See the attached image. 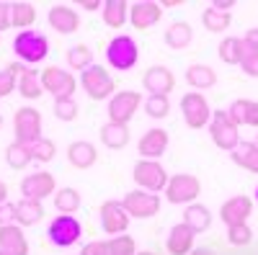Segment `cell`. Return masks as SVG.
Segmentation results:
<instances>
[{"label": "cell", "instance_id": "28", "mask_svg": "<svg viewBox=\"0 0 258 255\" xmlns=\"http://www.w3.org/2000/svg\"><path fill=\"white\" fill-rule=\"evenodd\" d=\"M41 217H44V206L41 201H31V199H21L16 204V222L21 227H31L36 224Z\"/></svg>", "mask_w": 258, "mask_h": 255}, {"label": "cell", "instance_id": "25", "mask_svg": "<svg viewBox=\"0 0 258 255\" xmlns=\"http://www.w3.org/2000/svg\"><path fill=\"white\" fill-rule=\"evenodd\" d=\"M230 116L235 124H248V126H258V101H248V98H238L230 106Z\"/></svg>", "mask_w": 258, "mask_h": 255}, {"label": "cell", "instance_id": "54", "mask_svg": "<svg viewBox=\"0 0 258 255\" xmlns=\"http://www.w3.org/2000/svg\"><path fill=\"white\" fill-rule=\"evenodd\" d=\"M255 142H258V139H255Z\"/></svg>", "mask_w": 258, "mask_h": 255}, {"label": "cell", "instance_id": "2", "mask_svg": "<svg viewBox=\"0 0 258 255\" xmlns=\"http://www.w3.org/2000/svg\"><path fill=\"white\" fill-rule=\"evenodd\" d=\"M209 134H212V142L220 147V150H235L240 144V132H238V124L232 121L230 111L220 109L212 114V121H209Z\"/></svg>", "mask_w": 258, "mask_h": 255}, {"label": "cell", "instance_id": "38", "mask_svg": "<svg viewBox=\"0 0 258 255\" xmlns=\"http://www.w3.org/2000/svg\"><path fill=\"white\" fill-rule=\"evenodd\" d=\"M11 21H13V26L18 29H31V24L36 21V8L31 3H13L11 8Z\"/></svg>", "mask_w": 258, "mask_h": 255}, {"label": "cell", "instance_id": "39", "mask_svg": "<svg viewBox=\"0 0 258 255\" xmlns=\"http://www.w3.org/2000/svg\"><path fill=\"white\" fill-rule=\"evenodd\" d=\"M202 21H204V29H207V31L220 34V31H225V29L230 26V13H222V11H217V8L209 6V8L202 13Z\"/></svg>", "mask_w": 258, "mask_h": 255}, {"label": "cell", "instance_id": "29", "mask_svg": "<svg viewBox=\"0 0 258 255\" xmlns=\"http://www.w3.org/2000/svg\"><path fill=\"white\" fill-rule=\"evenodd\" d=\"M186 82L194 85L197 93H199V91L212 88V85L217 82V72H214L212 67H207V65H191V67H186Z\"/></svg>", "mask_w": 258, "mask_h": 255}, {"label": "cell", "instance_id": "20", "mask_svg": "<svg viewBox=\"0 0 258 255\" xmlns=\"http://www.w3.org/2000/svg\"><path fill=\"white\" fill-rule=\"evenodd\" d=\"M0 255H29V242L18 224L0 227Z\"/></svg>", "mask_w": 258, "mask_h": 255}, {"label": "cell", "instance_id": "42", "mask_svg": "<svg viewBox=\"0 0 258 255\" xmlns=\"http://www.w3.org/2000/svg\"><path fill=\"white\" fill-rule=\"evenodd\" d=\"M54 116L62 121H75V116H78L75 98H54Z\"/></svg>", "mask_w": 258, "mask_h": 255}, {"label": "cell", "instance_id": "43", "mask_svg": "<svg viewBox=\"0 0 258 255\" xmlns=\"http://www.w3.org/2000/svg\"><path fill=\"white\" fill-rule=\"evenodd\" d=\"M227 240L235 245V247H243L253 240V229L243 222V224H235V227H227Z\"/></svg>", "mask_w": 258, "mask_h": 255}, {"label": "cell", "instance_id": "49", "mask_svg": "<svg viewBox=\"0 0 258 255\" xmlns=\"http://www.w3.org/2000/svg\"><path fill=\"white\" fill-rule=\"evenodd\" d=\"M80 6H83L85 11H98V8H103L101 3H96V0H85V3H83V0H80Z\"/></svg>", "mask_w": 258, "mask_h": 255}, {"label": "cell", "instance_id": "40", "mask_svg": "<svg viewBox=\"0 0 258 255\" xmlns=\"http://www.w3.org/2000/svg\"><path fill=\"white\" fill-rule=\"evenodd\" d=\"M145 114L150 119H165L170 114V101L168 96H147L145 98Z\"/></svg>", "mask_w": 258, "mask_h": 255}, {"label": "cell", "instance_id": "16", "mask_svg": "<svg viewBox=\"0 0 258 255\" xmlns=\"http://www.w3.org/2000/svg\"><path fill=\"white\" fill-rule=\"evenodd\" d=\"M142 82H145V88L150 91V96H168L170 91L176 88L173 72H170L168 67H163V65H153V67H150L145 72Z\"/></svg>", "mask_w": 258, "mask_h": 255}, {"label": "cell", "instance_id": "44", "mask_svg": "<svg viewBox=\"0 0 258 255\" xmlns=\"http://www.w3.org/2000/svg\"><path fill=\"white\" fill-rule=\"evenodd\" d=\"M240 70L250 77H258V49L253 47H245L243 41V57H240Z\"/></svg>", "mask_w": 258, "mask_h": 255}, {"label": "cell", "instance_id": "4", "mask_svg": "<svg viewBox=\"0 0 258 255\" xmlns=\"http://www.w3.org/2000/svg\"><path fill=\"white\" fill-rule=\"evenodd\" d=\"M13 134L21 144H34L41 139V114L34 106H21L13 114Z\"/></svg>", "mask_w": 258, "mask_h": 255}, {"label": "cell", "instance_id": "13", "mask_svg": "<svg viewBox=\"0 0 258 255\" xmlns=\"http://www.w3.org/2000/svg\"><path fill=\"white\" fill-rule=\"evenodd\" d=\"M142 103V96L137 91H119L111 96L109 101V119L116 121V124H126L129 119L135 116V111L140 109Z\"/></svg>", "mask_w": 258, "mask_h": 255}, {"label": "cell", "instance_id": "37", "mask_svg": "<svg viewBox=\"0 0 258 255\" xmlns=\"http://www.w3.org/2000/svg\"><path fill=\"white\" fill-rule=\"evenodd\" d=\"M21 72H24V65H21V62H13V65H8L6 70H0V98L18 91Z\"/></svg>", "mask_w": 258, "mask_h": 255}, {"label": "cell", "instance_id": "12", "mask_svg": "<svg viewBox=\"0 0 258 255\" xmlns=\"http://www.w3.org/2000/svg\"><path fill=\"white\" fill-rule=\"evenodd\" d=\"M41 88H44L47 93H52L54 98H73L75 93V77L62 70V67H47L44 72H41Z\"/></svg>", "mask_w": 258, "mask_h": 255}, {"label": "cell", "instance_id": "6", "mask_svg": "<svg viewBox=\"0 0 258 255\" xmlns=\"http://www.w3.org/2000/svg\"><path fill=\"white\" fill-rule=\"evenodd\" d=\"M199 178L191 176V173H176L168 178V186H165V199L170 204H191L194 199L199 196Z\"/></svg>", "mask_w": 258, "mask_h": 255}, {"label": "cell", "instance_id": "1", "mask_svg": "<svg viewBox=\"0 0 258 255\" xmlns=\"http://www.w3.org/2000/svg\"><path fill=\"white\" fill-rule=\"evenodd\" d=\"M106 59H109V65L119 72L124 70H132L140 59V49H137V41L132 36H114L109 41V47H106Z\"/></svg>", "mask_w": 258, "mask_h": 255}, {"label": "cell", "instance_id": "41", "mask_svg": "<svg viewBox=\"0 0 258 255\" xmlns=\"http://www.w3.org/2000/svg\"><path fill=\"white\" fill-rule=\"evenodd\" d=\"M54 152H57V147H54V142L47 139V137H41L39 142L31 144V155H34L36 162H49V160L54 157Z\"/></svg>", "mask_w": 258, "mask_h": 255}, {"label": "cell", "instance_id": "24", "mask_svg": "<svg viewBox=\"0 0 258 255\" xmlns=\"http://www.w3.org/2000/svg\"><path fill=\"white\" fill-rule=\"evenodd\" d=\"M98 137H101V142L109 147V150H121V147H126V142H129V126L109 121V124L101 126Z\"/></svg>", "mask_w": 258, "mask_h": 255}, {"label": "cell", "instance_id": "32", "mask_svg": "<svg viewBox=\"0 0 258 255\" xmlns=\"http://www.w3.org/2000/svg\"><path fill=\"white\" fill-rule=\"evenodd\" d=\"M41 75L34 70V67H24V72H21V77H18V93L24 96V98H29V101H34V98H39L41 96Z\"/></svg>", "mask_w": 258, "mask_h": 255}, {"label": "cell", "instance_id": "7", "mask_svg": "<svg viewBox=\"0 0 258 255\" xmlns=\"http://www.w3.org/2000/svg\"><path fill=\"white\" fill-rule=\"evenodd\" d=\"M47 235H49V242L57 245V247H70L80 240L83 235V227L80 222L73 217V214H59L52 219L49 229H47Z\"/></svg>", "mask_w": 258, "mask_h": 255}, {"label": "cell", "instance_id": "30", "mask_svg": "<svg viewBox=\"0 0 258 255\" xmlns=\"http://www.w3.org/2000/svg\"><path fill=\"white\" fill-rule=\"evenodd\" d=\"M232 160L250 173H258V142H240L232 150Z\"/></svg>", "mask_w": 258, "mask_h": 255}, {"label": "cell", "instance_id": "52", "mask_svg": "<svg viewBox=\"0 0 258 255\" xmlns=\"http://www.w3.org/2000/svg\"><path fill=\"white\" fill-rule=\"evenodd\" d=\"M255 201H258V186H255Z\"/></svg>", "mask_w": 258, "mask_h": 255}, {"label": "cell", "instance_id": "15", "mask_svg": "<svg viewBox=\"0 0 258 255\" xmlns=\"http://www.w3.org/2000/svg\"><path fill=\"white\" fill-rule=\"evenodd\" d=\"M135 247L137 245L129 235H119V237L103 240V242H88L80 250V255H137Z\"/></svg>", "mask_w": 258, "mask_h": 255}, {"label": "cell", "instance_id": "35", "mask_svg": "<svg viewBox=\"0 0 258 255\" xmlns=\"http://www.w3.org/2000/svg\"><path fill=\"white\" fill-rule=\"evenodd\" d=\"M68 65H70L73 70H80V72H85L88 67H93V52H91V47H85V44L70 47V49H68Z\"/></svg>", "mask_w": 258, "mask_h": 255}, {"label": "cell", "instance_id": "19", "mask_svg": "<svg viewBox=\"0 0 258 255\" xmlns=\"http://www.w3.org/2000/svg\"><path fill=\"white\" fill-rule=\"evenodd\" d=\"M250 211H253V201L248 196H232L220 206V217L227 227H235V224H243L250 217Z\"/></svg>", "mask_w": 258, "mask_h": 255}, {"label": "cell", "instance_id": "36", "mask_svg": "<svg viewBox=\"0 0 258 255\" xmlns=\"http://www.w3.org/2000/svg\"><path fill=\"white\" fill-rule=\"evenodd\" d=\"M54 206L59 209V214H75L80 209V194L75 188H59L54 194Z\"/></svg>", "mask_w": 258, "mask_h": 255}, {"label": "cell", "instance_id": "3", "mask_svg": "<svg viewBox=\"0 0 258 255\" xmlns=\"http://www.w3.org/2000/svg\"><path fill=\"white\" fill-rule=\"evenodd\" d=\"M13 52H16L18 59H24V62H41L47 57V52H49V39L41 31L26 29V31H21L13 39Z\"/></svg>", "mask_w": 258, "mask_h": 255}, {"label": "cell", "instance_id": "5", "mask_svg": "<svg viewBox=\"0 0 258 255\" xmlns=\"http://www.w3.org/2000/svg\"><path fill=\"white\" fill-rule=\"evenodd\" d=\"M132 178H135L137 186H142V191H147V194H160L168 186L165 167L158 160H140L132 170Z\"/></svg>", "mask_w": 258, "mask_h": 255}, {"label": "cell", "instance_id": "47", "mask_svg": "<svg viewBox=\"0 0 258 255\" xmlns=\"http://www.w3.org/2000/svg\"><path fill=\"white\" fill-rule=\"evenodd\" d=\"M243 41H245V47L258 49V29H248V31H245V36H243Z\"/></svg>", "mask_w": 258, "mask_h": 255}, {"label": "cell", "instance_id": "21", "mask_svg": "<svg viewBox=\"0 0 258 255\" xmlns=\"http://www.w3.org/2000/svg\"><path fill=\"white\" fill-rule=\"evenodd\" d=\"M47 21H49V26L54 31H59V34H73L80 26V16L70 6H52L49 13H47Z\"/></svg>", "mask_w": 258, "mask_h": 255}, {"label": "cell", "instance_id": "46", "mask_svg": "<svg viewBox=\"0 0 258 255\" xmlns=\"http://www.w3.org/2000/svg\"><path fill=\"white\" fill-rule=\"evenodd\" d=\"M11 8H13V3H0V34L13 26V21H11Z\"/></svg>", "mask_w": 258, "mask_h": 255}, {"label": "cell", "instance_id": "8", "mask_svg": "<svg viewBox=\"0 0 258 255\" xmlns=\"http://www.w3.org/2000/svg\"><path fill=\"white\" fill-rule=\"evenodd\" d=\"M181 114L186 119V126H191V129H202V126H207L212 121V109L209 103L202 93H186L181 98Z\"/></svg>", "mask_w": 258, "mask_h": 255}, {"label": "cell", "instance_id": "18", "mask_svg": "<svg viewBox=\"0 0 258 255\" xmlns=\"http://www.w3.org/2000/svg\"><path fill=\"white\" fill-rule=\"evenodd\" d=\"M137 150L142 155V160H158L165 150H168V132L155 126V129H147L142 137H140V144Z\"/></svg>", "mask_w": 258, "mask_h": 255}, {"label": "cell", "instance_id": "33", "mask_svg": "<svg viewBox=\"0 0 258 255\" xmlns=\"http://www.w3.org/2000/svg\"><path fill=\"white\" fill-rule=\"evenodd\" d=\"M217 54L222 62H227V65H240V57H243V39L238 36H227L220 41L217 47Z\"/></svg>", "mask_w": 258, "mask_h": 255}, {"label": "cell", "instance_id": "53", "mask_svg": "<svg viewBox=\"0 0 258 255\" xmlns=\"http://www.w3.org/2000/svg\"><path fill=\"white\" fill-rule=\"evenodd\" d=\"M0 126H3V116H0Z\"/></svg>", "mask_w": 258, "mask_h": 255}, {"label": "cell", "instance_id": "50", "mask_svg": "<svg viewBox=\"0 0 258 255\" xmlns=\"http://www.w3.org/2000/svg\"><path fill=\"white\" fill-rule=\"evenodd\" d=\"M191 255H217V252H214L212 247H194Z\"/></svg>", "mask_w": 258, "mask_h": 255}, {"label": "cell", "instance_id": "34", "mask_svg": "<svg viewBox=\"0 0 258 255\" xmlns=\"http://www.w3.org/2000/svg\"><path fill=\"white\" fill-rule=\"evenodd\" d=\"M6 160L13 170H21V167H26L34 155H31V144H21V142H13L8 144V150H6Z\"/></svg>", "mask_w": 258, "mask_h": 255}, {"label": "cell", "instance_id": "31", "mask_svg": "<svg viewBox=\"0 0 258 255\" xmlns=\"http://www.w3.org/2000/svg\"><path fill=\"white\" fill-rule=\"evenodd\" d=\"M101 11H103L106 26H111V29L124 26V21L129 18V6H126V0H106Z\"/></svg>", "mask_w": 258, "mask_h": 255}, {"label": "cell", "instance_id": "26", "mask_svg": "<svg viewBox=\"0 0 258 255\" xmlns=\"http://www.w3.org/2000/svg\"><path fill=\"white\" fill-rule=\"evenodd\" d=\"M163 39H165V44L170 49H186L191 44V39H194V31H191V26L186 24V21H173V24L165 29Z\"/></svg>", "mask_w": 258, "mask_h": 255}, {"label": "cell", "instance_id": "22", "mask_svg": "<svg viewBox=\"0 0 258 255\" xmlns=\"http://www.w3.org/2000/svg\"><path fill=\"white\" fill-rule=\"evenodd\" d=\"M194 232L181 222V224H173L170 227V235H168V252L170 255H191L194 250Z\"/></svg>", "mask_w": 258, "mask_h": 255}, {"label": "cell", "instance_id": "14", "mask_svg": "<svg viewBox=\"0 0 258 255\" xmlns=\"http://www.w3.org/2000/svg\"><path fill=\"white\" fill-rule=\"evenodd\" d=\"M21 194L24 199H31V201H41L54 194V176L47 173V170H36V173L26 176L21 181Z\"/></svg>", "mask_w": 258, "mask_h": 255}, {"label": "cell", "instance_id": "10", "mask_svg": "<svg viewBox=\"0 0 258 255\" xmlns=\"http://www.w3.org/2000/svg\"><path fill=\"white\" fill-rule=\"evenodd\" d=\"M80 82H83V91L88 93L93 101H103V98L114 96V77L106 72L101 65H93V67L85 70Z\"/></svg>", "mask_w": 258, "mask_h": 255}, {"label": "cell", "instance_id": "17", "mask_svg": "<svg viewBox=\"0 0 258 255\" xmlns=\"http://www.w3.org/2000/svg\"><path fill=\"white\" fill-rule=\"evenodd\" d=\"M160 13L163 8L158 3H153V0H140V3L129 6V24H132L135 29H153L158 21H160Z\"/></svg>", "mask_w": 258, "mask_h": 255}, {"label": "cell", "instance_id": "11", "mask_svg": "<svg viewBox=\"0 0 258 255\" xmlns=\"http://www.w3.org/2000/svg\"><path fill=\"white\" fill-rule=\"evenodd\" d=\"M101 227L103 232L119 237V235H126V227H129V214L121 201L116 199H109L101 204Z\"/></svg>", "mask_w": 258, "mask_h": 255}, {"label": "cell", "instance_id": "51", "mask_svg": "<svg viewBox=\"0 0 258 255\" xmlns=\"http://www.w3.org/2000/svg\"><path fill=\"white\" fill-rule=\"evenodd\" d=\"M8 201V186L3 183V181H0V206H3Z\"/></svg>", "mask_w": 258, "mask_h": 255}, {"label": "cell", "instance_id": "27", "mask_svg": "<svg viewBox=\"0 0 258 255\" xmlns=\"http://www.w3.org/2000/svg\"><path fill=\"white\" fill-rule=\"evenodd\" d=\"M96 157H98V152H96V147H93L91 142H73V144L68 147V160H70L75 167H80V170L91 167V165L96 162Z\"/></svg>", "mask_w": 258, "mask_h": 255}, {"label": "cell", "instance_id": "23", "mask_svg": "<svg viewBox=\"0 0 258 255\" xmlns=\"http://www.w3.org/2000/svg\"><path fill=\"white\" fill-rule=\"evenodd\" d=\"M183 224L194 232V235H199V232H207L212 227V214L204 204H188L183 209Z\"/></svg>", "mask_w": 258, "mask_h": 255}, {"label": "cell", "instance_id": "45", "mask_svg": "<svg viewBox=\"0 0 258 255\" xmlns=\"http://www.w3.org/2000/svg\"><path fill=\"white\" fill-rule=\"evenodd\" d=\"M3 224H16V204H11V201L0 206V227Z\"/></svg>", "mask_w": 258, "mask_h": 255}, {"label": "cell", "instance_id": "48", "mask_svg": "<svg viewBox=\"0 0 258 255\" xmlns=\"http://www.w3.org/2000/svg\"><path fill=\"white\" fill-rule=\"evenodd\" d=\"M232 6H235V0H214V3H212V8H217L222 13H230Z\"/></svg>", "mask_w": 258, "mask_h": 255}, {"label": "cell", "instance_id": "9", "mask_svg": "<svg viewBox=\"0 0 258 255\" xmlns=\"http://www.w3.org/2000/svg\"><path fill=\"white\" fill-rule=\"evenodd\" d=\"M124 209L129 217H137V219H147V217H155L160 211V199L158 194H147V191L137 188V191H129V194L121 199Z\"/></svg>", "mask_w": 258, "mask_h": 255}]
</instances>
